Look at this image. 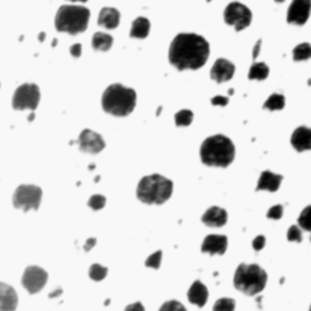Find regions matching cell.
I'll return each instance as SVG.
<instances>
[{
    "label": "cell",
    "mask_w": 311,
    "mask_h": 311,
    "mask_svg": "<svg viewBox=\"0 0 311 311\" xmlns=\"http://www.w3.org/2000/svg\"><path fill=\"white\" fill-rule=\"evenodd\" d=\"M101 102L105 112L116 117H125L136 106V93L122 84H112L103 93Z\"/></svg>",
    "instance_id": "3"
},
{
    "label": "cell",
    "mask_w": 311,
    "mask_h": 311,
    "mask_svg": "<svg viewBox=\"0 0 311 311\" xmlns=\"http://www.w3.org/2000/svg\"><path fill=\"white\" fill-rule=\"evenodd\" d=\"M19 305V296L14 287L0 282V311H15Z\"/></svg>",
    "instance_id": "14"
},
{
    "label": "cell",
    "mask_w": 311,
    "mask_h": 311,
    "mask_svg": "<svg viewBox=\"0 0 311 311\" xmlns=\"http://www.w3.org/2000/svg\"><path fill=\"white\" fill-rule=\"evenodd\" d=\"M227 249V238L223 235H210L202 244V252L210 255L224 254Z\"/></svg>",
    "instance_id": "15"
},
{
    "label": "cell",
    "mask_w": 311,
    "mask_h": 311,
    "mask_svg": "<svg viewBox=\"0 0 311 311\" xmlns=\"http://www.w3.org/2000/svg\"><path fill=\"white\" fill-rule=\"evenodd\" d=\"M265 237L264 236H258L254 241H253V248L255 250H261L265 247Z\"/></svg>",
    "instance_id": "35"
},
{
    "label": "cell",
    "mask_w": 311,
    "mask_h": 311,
    "mask_svg": "<svg viewBox=\"0 0 311 311\" xmlns=\"http://www.w3.org/2000/svg\"><path fill=\"white\" fill-rule=\"evenodd\" d=\"M95 244H96V238H89V240L86 241V243H85V246H84L85 252H89V250L93 248Z\"/></svg>",
    "instance_id": "39"
},
{
    "label": "cell",
    "mask_w": 311,
    "mask_h": 311,
    "mask_svg": "<svg viewBox=\"0 0 311 311\" xmlns=\"http://www.w3.org/2000/svg\"><path fill=\"white\" fill-rule=\"evenodd\" d=\"M235 145L225 135H213L203 141L200 149L202 162L209 167L226 168L235 160Z\"/></svg>",
    "instance_id": "2"
},
{
    "label": "cell",
    "mask_w": 311,
    "mask_h": 311,
    "mask_svg": "<svg viewBox=\"0 0 311 311\" xmlns=\"http://www.w3.org/2000/svg\"><path fill=\"white\" fill-rule=\"evenodd\" d=\"M151 24L146 17H137L131 25L130 37L136 39H145L149 34Z\"/></svg>",
    "instance_id": "21"
},
{
    "label": "cell",
    "mask_w": 311,
    "mask_h": 311,
    "mask_svg": "<svg viewBox=\"0 0 311 311\" xmlns=\"http://www.w3.org/2000/svg\"><path fill=\"white\" fill-rule=\"evenodd\" d=\"M233 74H235V65L226 59L217 60L210 71V77L217 83H225L232 79Z\"/></svg>",
    "instance_id": "13"
},
{
    "label": "cell",
    "mask_w": 311,
    "mask_h": 311,
    "mask_svg": "<svg viewBox=\"0 0 311 311\" xmlns=\"http://www.w3.org/2000/svg\"><path fill=\"white\" fill-rule=\"evenodd\" d=\"M311 14V0H293L287 13L288 24L303 26Z\"/></svg>",
    "instance_id": "11"
},
{
    "label": "cell",
    "mask_w": 311,
    "mask_h": 311,
    "mask_svg": "<svg viewBox=\"0 0 311 311\" xmlns=\"http://www.w3.org/2000/svg\"><path fill=\"white\" fill-rule=\"evenodd\" d=\"M48 281V272L39 266H28L22 276V286L30 294H36L44 288Z\"/></svg>",
    "instance_id": "10"
},
{
    "label": "cell",
    "mask_w": 311,
    "mask_h": 311,
    "mask_svg": "<svg viewBox=\"0 0 311 311\" xmlns=\"http://www.w3.org/2000/svg\"><path fill=\"white\" fill-rule=\"evenodd\" d=\"M283 180L282 175L280 174H275L272 172H263L260 175V179L258 181L257 185V191H270V192H275L280 189V185Z\"/></svg>",
    "instance_id": "17"
},
{
    "label": "cell",
    "mask_w": 311,
    "mask_h": 311,
    "mask_svg": "<svg viewBox=\"0 0 311 311\" xmlns=\"http://www.w3.org/2000/svg\"><path fill=\"white\" fill-rule=\"evenodd\" d=\"M70 2H82V3H85V2H88V0H70Z\"/></svg>",
    "instance_id": "43"
},
{
    "label": "cell",
    "mask_w": 311,
    "mask_h": 311,
    "mask_svg": "<svg viewBox=\"0 0 311 311\" xmlns=\"http://www.w3.org/2000/svg\"><path fill=\"white\" fill-rule=\"evenodd\" d=\"M311 59V45L309 43H301L296 45L293 50V60L294 61H306Z\"/></svg>",
    "instance_id": "24"
},
{
    "label": "cell",
    "mask_w": 311,
    "mask_h": 311,
    "mask_svg": "<svg viewBox=\"0 0 311 311\" xmlns=\"http://www.w3.org/2000/svg\"><path fill=\"white\" fill-rule=\"evenodd\" d=\"M124 311H145V307H143V305L140 301H137V303L128 305Z\"/></svg>",
    "instance_id": "37"
},
{
    "label": "cell",
    "mask_w": 311,
    "mask_h": 311,
    "mask_svg": "<svg viewBox=\"0 0 311 311\" xmlns=\"http://www.w3.org/2000/svg\"><path fill=\"white\" fill-rule=\"evenodd\" d=\"M120 20V14L117 9L114 8H103L100 11L99 20H97V24L101 27L107 28V30H114L118 27Z\"/></svg>",
    "instance_id": "20"
},
{
    "label": "cell",
    "mask_w": 311,
    "mask_h": 311,
    "mask_svg": "<svg viewBox=\"0 0 311 311\" xmlns=\"http://www.w3.org/2000/svg\"><path fill=\"white\" fill-rule=\"evenodd\" d=\"M208 289L201 281L194 282V284L190 287L189 293H187V298H189L190 303L197 305L200 307L206 305L207 300H208Z\"/></svg>",
    "instance_id": "19"
},
{
    "label": "cell",
    "mask_w": 311,
    "mask_h": 311,
    "mask_svg": "<svg viewBox=\"0 0 311 311\" xmlns=\"http://www.w3.org/2000/svg\"><path fill=\"white\" fill-rule=\"evenodd\" d=\"M112 44H113V38L112 36H109L107 33H102V32H97V33L94 34L93 37V42H91V45L95 50L99 51H107L112 48Z\"/></svg>",
    "instance_id": "22"
},
{
    "label": "cell",
    "mask_w": 311,
    "mask_h": 311,
    "mask_svg": "<svg viewBox=\"0 0 311 311\" xmlns=\"http://www.w3.org/2000/svg\"><path fill=\"white\" fill-rule=\"evenodd\" d=\"M224 19L227 25L232 26L236 31L240 32L248 27L252 22V11L242 3L233 2L226 7Z\"/></svg>",
    "instance_id": "9"
},
{
    "label": "cell",
    "mask_w": 311,
    "mask_h": 311,
    "mask_svg": "<svg viewBox=\"0 0 311 311\" xmlns=\"http://www.w3.org/2000/svg\"><path fill=\"white\" fill-rule=\"evenodd\" d=\"M106 198L102 195H94L89 198L88 206L94 210H100L105 207Z\"/></svg>",
    "instance_id": "30"
},
{
    "label": "cell",
    "mask_w": 311,
    "mask_h": 311,
    "mask_svg": "<svg viewBox=\"0 0 311 311\" xmlns=\"http://www.w3.org/2000/svg\"><path fill=\"white\" fill-rule=\"evenodd\" d=\"M194 120V112L190 109H181L175 114V124L178 126H187Z\"/></svg>",
    "instance_id": "26"
},
{
    "label": "cell",
    "mask_w": 311,
    "mask_h": 311,
    "mask_svg": "<svg viewBox=\"0 0 311 311\" xmlns=\"http://www.w3.org/2000/svg\"><path fill=\"white\" fill-rule=\"evenodd\" d=\"M107 267L102 266L100 264H94L89 269V276L94 281H102L107 276Z\"/></svg>",
    "instance_id": "27"
},
{
    "label": "cell",
    "mask_w": 311,
    "mask_h": 311,
    "mask_svg": "<svg viewBox=\"0 0 311 311\" xmlns=\"http://www.w3.org/2000/svg\"><path fill=\"white\" fill-rule=\"evenodd\" d=\"M292 146L298 152H304L311 149V129L309 126H299L296 128L290 139Z\"/></svg>",
    "instance_id": "16"
},
{
    "label": "cell",
    "mask_w": 311,
    "mask_h": 311,
    "mask_svg": "<svg viewBox=\"0 0 311 311\" xmlns=\"http://www.w3.org/2000/svg\"><path fill=\"white\" fill-rule=\"evenodd\" d=\"M90 11L84 7L78 5H62L57 10L55 26L59 32L76 36L78 33H83L89 25Z\"/></svg>",
    "instance_id": "5"
},
{
    "label": "cell",
    "mask_w": 311,
    "mask_h": 311,
    "mask_svg": "<svg viewBox=\"0 0 311 311\" xmlns=\"http://www.w3.org/2000/svg\"><path fill=\"white\" fill-rule=\"evenodd\" d=\"M70 51H71V55L73 57H79L80 55H82V45H80V44L72 45L71 49H70Z\"/></svg>",
    "instance_id": "38"
},
{
    "label": "cell",
    "mask_w": 311,
    "mask_h": 311,
    "mask_svg": "<svg viewBox=\"0 0 311 311\" xmlns=\"http://www.w3.org/2000/svg\"><path fill=\"white\" fill-rule=\"evenodd\" d=\"M173 194V181L160 174L142 178L136 189L137 198L146 204H163Z\"/></svg>",
    "instance_id": "4"
},
{
    "label": "cell",
    "mask_w": 311,
    "mask_h": 311,
    "mask_svg": "<svg viewBox=\"0 0 311 311\" xmlns=\"http://www.w3.org/2000/svg\"><path fill=\"white\" fill-rule=\"evenodd\" d=\"M260 47H261V40H258V43L255 44L254 49H253V59H257L260 53Z\"/></svg>",
    "instance_id": "40"
},
{
    "label": "cell",
    "mask_w": 311,
    "mask_h": 311,
    "mask_svg": "<svg viewBox=\"0 0 311 311\" xmlns=\"http://www.w3.org/2000/svg\"><path fill=\"white\" fill-rule=\"evenodd\" d=\"M42 189L36 185H21L13 196V204L17 209L28 212L30 209H39L42 202Z\"/></svg>",
    "instance_id": "7"
},
{
    "label": "cell",
    "mask_w": 311,
    "mask_h": 311,
    "mask_svg": "<svg viewBox=\"0 0 311 311\" xmlns=\"http://www.w3.org/2000/svg\"><path fill=\"white\" fill-rule=\"evenodd\" d=\"M161 261H162V252L158 250V252H156L154 254H152L151 257L147 258V260H146V266L158 269V267L161 266Z\"/></svg>",
    "instance_id": "33"
},
{
    "label": "cell",
    "mask_w": 311,
    "mask_h": 311,
    "mask_svg": "<svg viewBox=\"0 0 311 311\" xmlns=\"http://www.w3.org/2000/svg\"><path fill=\"white\" fill-rule=\"evenodd\" d=\"M282 215H283V207L281 204H277V206H273L269 209L266 217L269 219H273V220H277V219L282 218Z\"/></svg>",
    "instance_id": "34"
},
{
    "label": "cell",
    "mask_w": 311,
    "mask_h": 311,
    "mask_svg": "<svg viewBox=\"0 0 311 311\" xmlns=\"http://www.w3.org/2000/svg\"><path fill=\"white\" fill-rule=\"evenodd\" d=\"M269 66L264 62H254L250 66L248 78L250 80H264L269 76Z\"/></svg>",
    "instance_id": "23"
},
{
    "label": "cell",
    "mask_w": 311,
    "mask_h": 311,
    "mask_svg": "<svg viewBox=\"0 0 311 311\" xmlns=\"http://www.w3.org/2000/svg\"><path fill=\"white\" fill-rule=\"evenodd\" d=\"M56 44H57V40H56V39H55V40H54V42H53V47H55V45H56Z\"/></svg>",
    "instance_id": "44"
},
{
    "label": "cell",
    "mask_w": 311,
    "mask_h": 311,
    "mask_svg": "<svg viewBox=\"0 0 311 311\" xmlns=\"http://www.w3.org/2000/svg\"><path fill=\"white\" fill-rule=\"evenodd\" d=\"M275 2H276V3H283L284 0H275Z\"/></svg>",
    "instance_id": "45"
},
{
    "label": "cell",
    "mask_w": 311,
    "mask_h": 311,
    "mask_svg": "<svg viewBox=\"0 0 311 311\" xmlns=\"http://www.w3.org/2000/svg\"><path fill=\"white\" fill-rule=\"evenodd\" d=\"M310 311H311V306H310Z\"/></svg>",
    "instance_id": "46"
},
{
    "label": "cell",
    "mask_w": 311,
    "mask_h": 311,
    "mask_svg": "<svg viewBox=\"0 0 311 311\" xmlns=\"http://www.w3.org/2000/svg\"><path fill=\"white\" fill-rule=\"evenodd\" d=\"M40 101V90L38 85L26 84L20 85L16 89L15 94L13 97V107L17 109V111H22V109H31L34 111L38 107V103Z\"/></svg>",
    "instance_id": "8"
},
{
    "label": "cell",
    "mask_w": 311,
    "mask_h": 311,
    "mask_svg": "<svg viewBox=\"0 0 311 311\" xmlns=\"http://www.w3.org/2000/svg\"><path fill=\"white\" fill-rule=\"evenodd\" d=\"M80 151L88 152V153H99L105 148L106 143L102 136L93 130L85 129L80 132L79 139H78Z\"/></svg>",
    "instance_id": "12"
},
{
    "label": "cell",
    "mask_w": 311,
    "mask_h": 311,
    "mask_svg": "<svg viewBox=\"0 0 311 311\" xmlns=\"http://www.w3.org/2000/svg\"><path fill=\"white\" fill-rule=\"evenodd\" d=\"M287 238H288V241L296 242V243L301 242V240H303V235H301L300 229H299V227L296 225L290 226L289 230H288V232H287Z\"/></svg>",
    "instance_id": "31"
},
{
    "label": "cell",
    "mask_w": 311,
    "mask_h": 311,
    "mask_svg": "<svg viewBox=\"0 0 311 311\" xmlns=\"http://www.w3.org/2000/svg\"><path fill=\"white\" fill-rule=\"evenodd\" d=\"M298 224L301 229L311 232V206L306 207V208L301 212V214L299 215Z\"/></svg>",
    "instance_id": "29"
},
{
    "label": "cell",
    "mask_w": 311,
    "mask_h": 311,
    "mask_svg": "<svg viewBox=\"0 0 311 311\" xmlns=\"http://www.w3.org/2000/svg\"><path fill=\"white\" fill-rule=\"evenodd\" d=\"M236 303L231 298H221L214 304L213 311H235Z\"/></svg>",
    "instance_id": "28"
},
{
    "label": "cell",
    "mask_w": 311,
    "mask_h": 311,
    "mask_svg": "<svg viewBox=\"0 0 311 311\" xmlns=\"http://www.w3.org/2000/svg\"><path fill=\"white\" fill-rule=\"evenodd\" d=\"M284 96L282 94H272L264 103V108L269 111H280L284 107Z\"/></svg>",
    "instance_id": "25"
},
{
    "label": "cell",
    "mask_w": 311,
    "mask_h": 311,
    "mask_svg": "<svg viewBox=\"0 0 311 311\" xmlns=\"http://www.w3.org/2000/svg\"><path fill=\"white\" fill-rule=\"evenodd\" d=\"M233 282L244 294L255 295L266 286L267 273L257 264H241L236 270Z\"/></svg>",
    "instance_id": "6"
},
{
    "label": "cell",
    "mask_w": 311,
    "mask_h": 311,
    "mask_svg": "<svg viewBox=\"0 0 311 311\" xmlns=\"http://www.w3.org/2000/svg\"><path fill=\"white\" fill-rule=\"evenodd\" d=\"M44 38H45V33H44V32H43V33L39 34V40H40V42H43V40H44Z\"/></svg>",
    "instance_id": "42"
},
{
    "label": "cell",
    "mask_w": 311,
    "mask_h": 311,
    "mask_svg": "<svg viewBox=\"0 0 311 311\" xmlns=\"http://www.w3.org/2000/svg\"><path fill=\"white\" fill-rule=\"evenodd\" d=\"M210 54L209 43L195 33H180L169 47V62L179 71L198 70Z\"/></svg>",
    "instance_id": "1"
},
{
    "label": "cell",
    "mask_w": 311,
    "mask_h": 311,
    "mask_svg": "<svg viewBox=\"0 0 311 311\" xmlns=\"http://www.w3.org/2000/svg\"><path fill=\"white\" fill-rule=\"evenodd\" d=\"M202 221L207 226L221 227L226 224L227 213L220 207H212L203 214Z\"/></svg>",
    "instance_id": "18"
},
{
    "label": "cell",
    "mask_w": 311,
    "mask_h": 311,
    "mask_svg": "<svg viewBox=\"0 0 311 311\" xmlns=\"http://www.w3.org/2000/svg\"><path fill=\"white\" fill-rule=\"evenodd\" d=\"M212 103L215 106H226L229 103V97L226 96H215L212 99Z\"/></svg>",
    "instance_id": "36"
},
{
    "label": "cell",
    "mask_w": 311,
    "mask_h": 311,
    "mask_svg": "<svg viewBox=\"0 0 311 311\" xmlns=\"http://www.w3.org/2000/svg\"><path fill=\"white\" fill-rule=\"evenodd\" d=\"M59 294H61V289H59V290H55V293H51L50 295V298H54V296H56V295H59Z\"/></svg>",
    "instance_id": "41"
},
{
    "label": "cell",
    "mask_w": 311,
    "mask_h": 311,
    "mask_svg": "<svg viewBox=\"0 0 311 311\" xmlns=\"http://www.w3.org/2000/svg\"><path fill=\"white\" fill-rule=\"evenodd\" d=\"M160 311H186L185 306L177 300H169L166 301L162 306H161Z\"/></svg>",
    "instance_id": "32"
}]
</instances>
